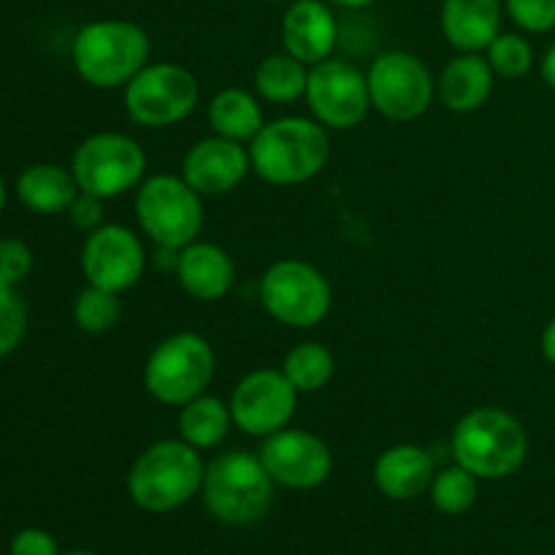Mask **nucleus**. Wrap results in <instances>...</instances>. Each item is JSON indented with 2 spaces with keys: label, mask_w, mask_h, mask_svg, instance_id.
<instances>
[{
  "label": "nucleus",
  "mask_w": 555,
  "mask_h": 555,
  "mask_svg": "<svg viewBox=\"0 0 555 555\" xmlns=\"http://www.w3.org/2000/svg\"><path fill=\"white\" fill-rule=\"evenodd\" d=\"M271 480L291 491H314L334 472V453L328 444L304 428H282L263 439L258 450Z\"/></svg>",
  "instance_id": "2eb2a0df"
},
{
  "label": "nucleus",
  "mask_w": 555,
  "mask_h": 555,
  "mask_svg": "<svg viewBox=\"0 0 555 555\" xmlns=\"http://www.w3.org/2000/svg\"><path fill=\"white\" fill-rule=\"evenodd\" d=\"M437 466L434 455L421 444H393L383 450L374 464V486L393 502H410L431 488Z\"/></svg>",
  "instance_id": "6ab92c4d"
},
{
  "label": "nucleus",
  "mask_w": 555,
  "mask_h": 555,
  "mask_svg": "<svg viewBox=\"0 0 555 555\" xmlns=\"http://www.w3.org/2000/svg\"><path fill=\"white\" fill-rule=\"evenodd\" d=\"M328 5H341V9H350V11H361V9H369L372 3H377V0H325Z\"/></svg>",
  "instance_id": "e433bc0d"
},
{
  "label": "nucleus",
  "mask_w": 555,
  "mask_h": 555,
  "mask_svg": "<svg viewBox=\"0 0 555 555\" xmlns=\"http://www.w3.org/2000/svg\"><path fill=\"white\" fill-rule=\"evenodd\" d=\"M540 347H542V356H545V361L551 363V366H555V318L545 325V331H542Z\"/></svg>",
  "instance_id": "f704fd0d"
},
{
  "label": "nucleus",
  "mask_w": 555,
  "mask_h": 555,
  "mask_svg": "<svg viewBox=\"0 0 555 555\" xmlns=\"http://www.w3.org/2000/svg\"><path fill=\"white\" fill-rule=\"evenodd\" d=\"M298 390L282 369H255L238 379L231 393L233 426L247 437L266 439L291 426L298 406Z\"/></svg>",
  "instance_id": "ddd939ff"
},
{
  "label": "nucleus",
  "mask_w": 555,
  "mask_h": 555,
  "mask_svg": "<svg viewBox=\"0 0 555 555\" xmlns=\"http://www.w3.org/2000/svg\"><path fill=\"white\" fill-rule=\"evenodd\" d=\"M173 271H177L182 291L204 304L225 298L236 282V263H233L231 255L220 244L198 242V238L179 249Z\"/></svg>",
  "instance_id": "a211bd4d"
},
{
  "label": "nucleus",
  "mask_w": 555,
  "mask_h": 555,
  "mask_svg": "<svg viewBox=\"0 0 555 555\" xmlns=\"http://www.w3.org/2000/svg\"><path fill=\"white\" fill-rule=\"evenodd\" d=\"M253 171L249 150L238 141L211 133L195 141L182 157V179L198 195H228Z\"/></svg>",
  "instance_id": "dca6fc26"
},
{
  "label": "nucleus",
  "mask_w": 555,
  "mask_h": 555,
  "mask_svg": "<svg viewBox=\"0 0 555 555\" xmlns=\"http://www.w3.org/2000/svg\"><path fill=\"white\" fill-rule=\"evenodd\" d=\"M486 60L502 79H524L534 68V47L518 33H499L486 49Z\"/></svg>",
  "instance_id": "c85d7f7f"
},
{
  "label": "nucleus",
  "mask_w": 555,
  "mask_h": 555,
  "mask_svg": "<svg viewBox=\"0 0 555 555\" xmlns=\"http://www.w3.org/2000/svg\"><path fill=\"white\" fill-rule=\"evenodd\" d=\"M11 555H60L57 540L43 529H22L11 540Z\"/></svg>",
  "instance_id": "72a5a7b5"
},
{
  "label": "nucleus",
  "mask_w": 555,
  "mask_h": 555,
  "mask_svg": "<svg viewBox=\"0 0 555 555\" xmlns=\"http://www.w3.org/2000/svg\"><path fill=\"white\" fill-rule=\"evenodd\" d=\"M217 372V356L209 339L179 331L163 339L144 363V388L157 404L184 406L206 393Z\"/></svg>",
  "instance_id": "0eeeda50"
},
{
  "label": "nucleus",
  "mask_w": 555,
  "mask_h": 555,
  "mask_svg": "<svg viewBox=\"0 0 555 555\" xmlns=\"http://www.w3.org/2000/svg\"><path fill=\"white\" fill-rule=\"evenodd\" d=\"M540 74H542V81H545L551 90H555V43L551 49L545 52V57H542L540 63Z\"/></svg>",
  "instance_id": "c9c22d12"
},
{
  "label": "nucleus",
  "mask_w": 555,
  "mask_h": 555,
  "mask_svg": "<svg viewBox=\"0 0 555 555\" xmlns=\"http://www.w3.org/2000/svg\"><path fill=\"white\" fill-rule=\"evenodd\" d=\"M266 3H293V0H266Z\"/></svg>",
  "instance_id": "ea45409f"
},
{
  "label": "nucleus",
  "mask_w": 555,
  "mask_h": 555,
  "mask_svg": "<svg viewBox=\"0 0 555 555\" xmlns=\"http://www.w3.org/2000/svg\"><path fill=\"white\" fill-rule=\"evenodd\" d=\"M122 318V301L119 293L103 291V287L87 285L74 301V320L85 334H106Z\"/></svg>",
  "instance_id": "cd10ccee"
},
{
  "label": "nucleus",
  "mask_w": 555,
  "mask_h": 555,
  "mask_svg": "<svg viewBox=\"0 0 555 555\" xmlns=\"http://www.w3.org/2000/svg\"><path fill=\"white\" fill-rule=\"evenodd\" d=\"M307 103L312 117L328 130H352L372 112L369 81L350 60L328 57L309 68Z\"/></svg>",
  "instance_id": "f8f14e48"
},
{
  "label": "nucleus",
  "mask_w": 555,
  "mask_h": 555,
  "mask_svg": "<svg viewBox=\"0 0 555 555\" xmlns=\"http://www.w3.org/2000/svg\"><path fill=\"white\" fill-rule=\"evenodd\" d=\"M428 493H431L434 507L442 515H464L475 507L477 493H480V480L472 472H466L464 466L453 464L434 475Z\"/></svg>",
  "instance_id": "bb28decb"
},
{
  "label": "nucleus",
  "mask_w": 555,
  "mask_h": 555,
  "mask_svg": "<svg viewBox=\"0 0 555 555\" xmlns=\"http://www.w3.org/2000/svg\"><path fill=\"white\" fill-rule=\"evenodd\" d=\"M179 439L195 450H211L225 442L233 428L231 404L217 396H198L179 406Z\"/></svg>",
  "instance_id": "b1692460"
},
{
  "label": "nucleus",
  "mask_w": 555,
  "mask_h": 555,
  "mask_svg": "<svg viewBox=\"0 0 555 555\" xmlns=\"http://www.w3.org/2000/svg\"><path fill=\"white\" fill-rule=\"evenodd\" d=\"M125 90V112L141 128H171L198 106V79L179 63H146Z\"/></svg>",
  "instance_id": "9d476101"
},
{
  "label": "nucleus",
  "mask_w": 555,
  "mask_h": 555,
  "mask_svg": "<svg viewBox=\"0 0 555 555\" xmlns=\"http://www.w3.org/2000/svg\"><path fill=\"white\" fill-rule=\"evenodd\" d=\"M206 117H209L211 133L238 141V144H249L266 125L258 95L242 90V87H225L217 92L209 101Z\"/></svg>",
  "instance_id": "5701e85b"
},
{
  "label": "nucleus",
  "mask_w": 555,
  "mask_h": 555,
  "mask_svg": "<svg viewBox=\"0 0 555 555\" xmlns=\"http://www.w3.org/2000/svg\"><path fill=\"white\" fill-rule=\"evenodd\" d=\"M3 206H5V184L3 179H0V211H3Z\"/></svg>",
  "instance_id": "4c0bfd02"
},
{
  "label": "nucleus",
  "mask_w": 555,
  "mask_h": 555,
  "mask_svg": "<svg viewBox=\"0 0 555 555\" xmlns=\"http://www.w3.org/2000/svg\"><path fill=\"white\" fill-rule=\"evenodd\" d=\"M103 204H106V201L98 198V195L79 193V195H76L74 204H70V209H68L70 225H74L76 231H81V233L98 231V228L106 222V215H103Z\"/></svg>",
  "instance_id": "473e14b6"
},
{
  "label": "nucleus",
  "mask_w": 555,
  "mask_h": 555,
  "mask_svg": "<svg viewBox=\"0 0 555 555\" xmlns=\"http://www.w3.org/2000/svg\"><path fill=\"white\" fill-rule=\"evenodd\" d=\"M79 184H76L74 171L54 163H36L27 166L16 179V198L25 209L33 215H63L70 209V204L79 195Z\"/></svg>",
  "instance_id": "4be33fe9"
},
{
  "label": "nucleus",
  "mask_w": 555,
  "mask_h": 555,
  "mask_svg": "<svg viewBox=\"0 0 555 555\" xmlns=\"http://www.w3.org/2000/svg\"><path fill=\"white\" fill-rule=\"evenodd\" d=\"M260 304L287 328H314L334 304V291L318 266L298 258L276 260L260 276Z\"/></svg>",
  "instance_id": "6e6552de"
},
{
  "label": "nucleus",
  "mask_w": 555,
  "mask_h": 555,
  "mask_svg": "<svg viewBox=\"0 0 555 555\" xmlns=\"http://www.w3.org/2000/svg\"><path fill=\"white\" fill-rule=\"evenodd\" d=\"M502 0H442V33L459 52H486L502 33Z\"/></svg>",
  "instance_id": "aec40b11"
},
{
  "label": "nucleus",
  "mask_w": 555,
  "mask_h": 555,
  "mask_svg": "<svg viewBox=\"0 0 555 555\" xmlns=\"http://www.w3.org/2000/svg\"><path fill=\"white\" fill-rule=\"evenodd\" d=\"M369 98L372 108L390 122H412L423 117L437 98V79L417 54L385 52L369 65Z\"/></svg>",
  "instance_id": "9b49d317"
},
{
  "label": "nucleus",
  "mask_w": 555,
  "mask_h": 555,
  "mask_svg": "<svg viewBox=\"0 0 555 555\" xmlns=\"http://www.w3.org/2000/svg\"><path fill=\"white\" fill-rule=\"evenodd\" d=\"M204 469L201 450L190 448L184 439H157L130 466L128 493L144 513H173L201 493Z\"/></svg>",
  "instance_id": "7ed1b4c3"
},
{
  "label": "nucleus",
  "mask_w": 555,
  "mask_h": 555,
  "mask_svg": "<svg viewBox=\"0 0 555 555\" xmlns=\"http://www.w3.org/2000/svg\"><path fill=\"white\" fill-rule=\"evenodd\" d=\"M493 81H496V74L491 63L480 57V52H461L439 74L437 95L450 112L469 114L486 106L493 92Z\"/></svg>",
  "instance_id": "412c9836"
},
{
  "label": "nucleus",
  "mask_w": 555,
  "mask_h": 555,
  "mask_svg": "<svg viewBox=\"0 0 555 555\" xmlns=\"http://www.w3.org/2000/svg\"><path fill=\"white\" fill-rule=\"evenodd\" d=\"M152 43L141 25L128 20L87 22L74 38L70 60L85 85L95 90H119L146 63Z\"/></svg>",
  "instance_id": "20e7f679"
},
{
  "label": "nucleus",
  "mask_w": 555,
  "mask_h": 555,
  "mask_svg": "<svg viewBox=\"0 0 555 555\" xmlns=\"http://www.w3.org/2000/svg\"><path fill=\"white\" fill-rule=\"evenodd\" d=\"M30 323V312L20 287L0 282V361L22 345Z\"/></svg>",
  "instance_id": "c756f323"
},
{
  "label": "nucleus",
  "mask_w": 555,
  "mask_h": 555,
  "mask_svg": "<svg viewBox=\"0 0 555 555\" xmlns=\"http://www.w3.org/2000/svg\"><path fill=\"white\" fill-rule=\"evenodd\" d=\"M282 372L298 393H318L331 383L336 372V358L320 341H301L282 361Z\"/></svg>",
  "instance_id": "a878e982"
},
{
  "label": "nucleus",
  "mask_w": 555,
  "mask_h": 555,
  "mask_svg": "<svg viewBox=\"0 0 555 555\" xmlns=\"http://www.w3.org/2000/svg\"><path fill=\"white\" fill-rule=\"evenodd\" d=\"M63 555H98V553H90V551H70V553H63Z\"/></svg>",
  "instance_id": "58836bf2"
},
{
  "label": "nucleus",
  "mask_w": 555,
  "mask_h": 555,
  "mask_svg": "<svg viewBox=\"0 0 555 555\" xmlns=\"http://www.w3.org/2000/svg\"><path fill=\"white\" fill-rule=\"evenodd\" d=\"M146 271V247L139 233L119 222H103L87 233L81 247V274L87 285L125 293L139 285Z\"/></svg>",
  "instance_id": "4468645a"
},
{
  "label": "nucleus",
  "mask_w": 555,
  "mask_h": 555,
  "mask_svg": "<svg viewBox=\"0 0 555 555\" xmlns=\"http://www.w3.org/2000/svg\"><path fill=\"white\" fill-rule=\"evenodd\" d=\"M135 220L157 249H184L204 228V195L173 173H152L135 188Z\"/></svg>",
  "instance_id": "423d86ee"
},
{
  "label": "nucleus",
  "mask_w": 555,
  "mask_h": 555,
  "mask_svg": "<svg viewBox=\"0 0 555 555\" xmlns=\"http://www.w3.org/2000/svg\"><path fill=\"white\" fill-rule=\"evenodd\" d=\"M450 453L477 480L513 477L529 455V434L513 412L502 406H477L455 423Z\"/></svg>",
  "instance_id": "f03ea898"
},
{
  "label": "nucleus",
  "mask_w": 555,
  "mask_h": 555,
  "mask_svg": "<svg viewBox=\"0 0 555 555\" xmlns=\"http://www.w3.org/2000/svg\"><path fill=\"white\" fill-rule=\"evenodd\" d=\"M339 22L325 0H293L282 16V47L304 65H318L334 54Z\"/></svg>",
  "instance_id": "f3484780"
},
{
  "label": "nucleus",
  "mask_w": 555,
  "mask_h": 555,
  "mask_svg": "<svg viewBox=\"0 0 555 555\" xmlns=\"http://www.w3.org/2000/svg\"><path fill=\"white\" fill-rule=\"evenodd\" d=\"M274 486L258 453L225 450L206 464L201 496L220 524L253 526L271 509Z\"/></svg>",
  "instance_id": "39448f33"
},
{
  "label": "nucleus",
  "mask_w": 555,
  "mask_h": 555,
  "mask_svg": "<svg viewBox=\"0 0 555 555\" xmlns=\"http://www.w3.org/2000/svg\"><path fill=\"white\" fill-rule=\"evenodd\" d=\"M504 11L524 33L555 30V0H504Z\"/></svg>",
  "instance_id": "7c9ffc66"
},
{
  "label": "nucleus",
  "mask_w": 555,
  "mask_h": 555,
  "mask_svg": "<svg viewBox=\"0 0 555 555\" xmlns=\"http://www.w3.org/2000/svg\"><path fill=\"white\" fill-rule=\"evenodd\" d=\"M33 271V249L22 238H0V282L20 287Z\"/></svg>",
  "instance_id": "2f4dec72"
},
{
  "label": "nucleus",
  "mask_w": 555,
  "mask_h": 555,
  "mask_svg": "<svg viewBox=\"0 0 555 555\" xmlns=\"http://www.w3.org/2000/svg\"><path fill=\"white\" fill-rule=\"evenodd\" d=\"M253 171L276 188L318 177L331 155L328 128L314 117H280L266 122L247 144Z\"/></svg>",
  "instance_id": "f257e3e1"
},
{
  "label": "nucleus",
  "mask_w": 555,
  "mask_h": 555,
  "mask_svg": "<svg viewBox=\"0 0 555 555\" xmlns=\"http://www.w3.org/2000/svg\"><path fill=\"white\" fill-rule=\"evenodd\" d=\"M253 85L258 98L287 106V103H296L298 98L307 95L309 65H304L301 60H296L287 52L269 54L255 68Z\"/></svg>",
  "instance_id": "393cba45"
},
{
  "label": "nucleus",
  "mask_w": 555,
  "mask_h": 555,
  "mask_svg": "<svg viewBox=\"0 0 555 555\" xmlns=\"http://www.w3.org/2000/svg\"><path fill=\"white\" fill-rule=\"evenodd\" d=\"M70 171L81 193L112 201L144 182L146 152L128 133H92L76 146Z\"/></svg>",
  "instance_id": "1a4fd4ad"
}]
</instances>
